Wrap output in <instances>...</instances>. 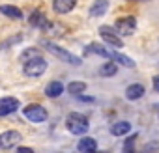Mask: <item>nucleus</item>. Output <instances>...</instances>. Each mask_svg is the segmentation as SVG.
<instances>
[{
    "mask_svg": "<svg viewBox=\"0 0 159 153\" xmlns=\"http://www.w3.org/2000/svg\"><path fill=\"white\" fill-rule=\"evenodd\" d=\"M66 129L71 133V134H77V136H84L90 129V121L84 114L81 112H69L67 118H66Z\"/></svg>",
    "mask_w": 159,
    "mask_h": 153,
    "instance_id": "f257e3e1",
    "label": "nucleus"
},
{
    "mask_svg": "<svg viewBox=\"0 0 159 153\" xmlns=\"http://www.w3.org/2000/svg\"><path fill=\"white\" fill-rule=\"evenodd\" d=\"M41 47H43L45 50H49L51 54H54L58 60L66 62V63H71V65H81V63H83V60L79 58V56H75L73 52L66 50L64 47H60V45H56V43H51V41L43 39V41H41Z\"/></svg>",
    "mask_w": 159,
    "mask_h": 153,
    "instance_id": "f03ea898",
    "label": "nucleus"
},
{
    "mask_svg": "<svg viewBox=\"0 0 159 153\" xmlns=\"http://www.w3.org/2000/svg\"><path fill=\"white\" fill-rule=\"evenodd\" d=\"M45 71H47V62H45L43 56H36L32 60L23 62V73L26 76H30V79H38Z\"/></svg>",
    "mask_w": 159,
    "mask_h": 153,
    "instance_id": "7ed1b4c3",
    "label": "nucleus"
},
{
    "mask_svg": "<svg viewBox=\"0 0 159 153\" xmlns=\"http://www.w3.org/2000/svg\"><path fill=\"white\" fill-rule=\"evenodd\" d=\"M23 116L32 123H45L47 118H49V112L41 105H28V107L23 108Z\"/></svg>",
    "mask_w": 159,
    "mask_h": 153,
    "instance_id": "20e7f679",
    "label": "nucleus"
},
{
    "mask_svg": "<svg viewBox=\"0 0 159 153\" xmlns=\"http://www.w3.org/2000/svg\"><path fill=\"white\" fill-rule=\"evenodd\" d=\"M137 30V21L135 17H122L114 23V32L120 36V37H129L133 36Z\"/></svg>",
    "mask_w": 159,
    "mask_h": 153,
    "instance_id": "39448f33",
    "label": "nucleus"
},
{
    "mask_svg": "<svg viewBox=\"0 0 159 153\" xmlns=\"http://www.w3.org/2000/svg\"><path fill=\"white\" fill-rule=\"evenodd\" d=\"M99 36H101V39H103L105 43H109V45L114 47V49H122V47H124L122 37L114 32V28H111V26H107V24L99 26Z\"/></svg>",
    "mask_w": 159,
    "mask_h": 153,
    "instance_id": "423d86ee",
    "label": "nucleus"
},
{
    "mask_svg": "<svg viewBox=\"0 0 159 153\" xmlns=\"http://www.w3.org/2000/svg\"><path fill=\"white\" fill-rule=\"evenodd\" d=\"M23 140V134L19 131H4L0 133V149H10L17 146Z\"/></svg>",
    "mask_w": 159,
    "mask_h": 153,
    "instance_id": "0eeeda50",
    "label": "nucleus"
},
{
    "mask_svg": "<svg viewBox=\"0 0 159 153\" xmlns=\"http://www.w3.org/2000/svg\"><path fill=\"white\" fill-rule=\"evenodd\" d=\"M28 23H30L34 28H39V30H51V28H52L51 21H49V19L45 17V13H41L39 10L32 11V15L28 17Z\"/></svg>",
    "mask_w": 159,
    "mask_h": 153,
    "instance_id": "6e6552de",
    "label": "nucleus"
},
{
    "mask_svg": "<svg viewBox=\"0 0 159 153\" xmlns=\"http://www.w3.org/2000/svg\"><path fill=\"white\" fill-rule=\"evenodd\" d=\"M19 110V99L17 97H2L0 99V118L10 116Z\"/></svg>",
    "mask_w": 159,
    "mask_h": 153,
    "instance_id": "1a4fd4ad",
    "label": "nucleus"
},
{
    "mask_svg": "<svg viewBox=\"0 0 159 153\" xmlns=\"http://www.w3.org/2000/svg\"><path fill=\"white\" fill-rule=\"evenodd\" d=\"M77 149H79V153H96L98 151V142H96V138L84 134L81 140H79Z\"/></svg>",
    "mask_w": 159,
    "mask_h": 153,
    "instance_id": "9d476101",
    "label": "nucleus"
},
{
    "mask_svg": "<svg viewBox=\"0 0 159 153\" xmlns=\"http://www.w3.org/2000/svg\"><path fill=\"white\" fill-rule=\"evenodd\" d=\"M75 6H77V0H52V10L54 13H60V15L69 13Z\"/></svg>",
    "mask_w": 159,
    "mask_h": 153,
    "instance_id": "9b49d317",
    "label": "nucleus"
},
{
    "mask_svg": "<svg viewBox=\"0 0 159 153\" xmlns=\"http://www.w3.org/2000/svg\"><path fill=\"white\" fill-rule=\"evenodd\" d=\"M64 92H66V86H64L60 81H52V82H49V84H47V88H45V95H47V97H51V99L60 97Z\"/></svg>",
    "mask_w": 159,
    "mask_h": 153,
    "instance_id": "f8f14e48",
    "label": "nucleus"
},
{
    "mask_svg": "<svg viewBox=\"0 0 159 153\" xmlns=\"http://www.w3.org/2000/svg\"><path fill=\"white\" fill-rule=\"evenodd\" d=\"M0 13H2L4 17H10V19H15V21H21L25 15L23 11L17 8V6H11V4H2L0 6Z\"/></svg>",
    "mask_w": 159,
    "mask_h": 153,
    "instance_id": "ddd939ff",
    "label": "nucleus"
},
{
    "mask_svg": "<svg viewBox=\"0 0 159 153\" xmlns=\"http://www.w3.org/2000/svg\"><path fill=\"white\" fill-rule=\"evenodd\" d=\"M109 11V0H96V2L90 6V17H101Z\"/></svg>",
    "mask_w": 159,
    "mask_h": 153,
    "instance_id": "4468645a",
    "label": "nucleus"
},
{
    "mask_svg": "<svg viewBox=\"0 0 159 153\" xmlns=\"http://www.w3.org/2000/svg\"><path fill=\"white\" fill-rule=\"evenodd\" d=\"M144 86L142 84H139V82H135V84H129L127 86V90H125V97L129 99V101H137V99H140L142 95H144Z\"/></svg>",
    "mask_w": 159,
    "mask_h": 153,
    "instance_id": "2eb2a0df",
    "label": "nucleus"
},
{
    "mask_svg": "<svg viewBox=\"0 0 159 153\" xmlns=\"http://www.w3.org/2000/svg\"><path fill=\"white\" fill-rule=\"evenodd\" d=\"M131 133V123L129 121H116L111 127V134L112 136H125Z\"/></svg>",
    "mask_w": 159,
    "mask_h": 153,
    "instance_id": "dca6fc26",
    "label": "nucleus"
},
{
    "mask_svg": "<svg viewBox=\"0 0 159 153\" xmlns=\"http://www.w3.org/2000/svg\"><path fill=\"white\" fill-rule=\"evenodd\" d=\"M98 54V56H103V58H109L111 60V50H107L103 45H99V43H90L86 49H84V56L86 54Z\"/></svg>",
    "mask_w": 159,
    "mask_h": 153,
    "instance_id": "f3484780",
    "label": "nucleus"
},
{
    "mask_svg": "<svg viewBox=\"0 0 159 153\" xmlns=\"http://www.w3.org/2000/svg\"><path fill=\"white\" fill-rule=\"evenodd\" d=\"M86 82H83V81H71L67 86H66V90L71 94V95H83L84 92H86Z\"/></svg>",
    "mask_w": 159,
    "mask_h": 153,
    "instance_id": "a211bd4d",
    "label": "nucleus"
},
{
    "mask_svg": "<svg viewBox=\"0 0 159 153\" xmlns=\"http://www.w3.org/2000/svg\"><path fill=\"white\" fill-rule=\"evenodd\" d=\"M116 73H118V63H116V62H112V60L105 62V63L99 67V75H101V76H105V79H109V76H114Z\"/></svg>",
    "mask_w": 159,
    "mask_h": 153,
    "instance_id": "6ab92c4d",
    "label": "nucleus"
},
{
    "mask_svg": "<svg viewBox=\"0 0 159 153\" xmlns=\"http://www.w3.org/2000/svg\"><path fill=\"white\" fill-rule=\"evenodd\" d=\"M111 60H112V62H116V63H120V65H124V67H135V62H133L129 56L120 54V52H116V50H112V52H111Z\"/></svg>",
    "mask_w": 159,
    "mask_h": 153,
    "instance_id": "aec40b11",
    "label": "nucleus"
},
{
    "mask_svg": "<svg viewBox=\"0 0 159 153\" xmlns=\"http://www.w3.org/2000/svg\"><path fill=\"white\" fill-rule=\"evenodd\" d=\"M36 56H41V50L38 47H30V49H25L23 54H21V62H26V60H32Z\"/></svg>",
    "mask_w": 159,
    "mask_h": 153,
    "instance_id": "412c9836",
    "label": "nucleus"
},
{
    "mask_svg": "<svg viewBox=\"0 0 159 153\" xmlns=\"http://www.w3.org/2000/svg\"><path fill=\"white\" fill-rule=\"evenodd\" d=\"M137 133H133L127 140H125V144H124V153H135V140H137Z\"/></svg>",
    "mask_w": 159,
    "mask_h": 153,
    "instance_id": "4be33fe9",
    "label": "nucleus"
},
{
    "mask_svg": "<svg viewBox=\"0 0 159 153\" xmlns=\"http://www.w3.org/2000/svg\"><path fill=\"white\" fill-rule=\"evenodd\" d=\"M159 151V142H148L144 146V153H155Z\"/></svg>",
    "mask_w": 159,
    "mask_h": 153,
    "instance_id": "5701e85b",
    "label": "nucleus"
},
{
    "mask_svg": "<svg viewBox=\"0 0 159 153\" xmlns=\"http://www.w3.org/2000/svg\"><path fill=\"white\" fill-rule=\"evenodd\" d=\"M15 153H34V149L32 147H28V146H23V147H17V151Z\"/></svg>",
    "mask_w": 159,
    "mask_h": 153,
    "instance_id": "b1692460",
    "label": "nucleus"
},
{
    "mask_svg": "<svg viewBox=\"0 0 159 153\" xmlns=\"http://www.w3.org/2000/svg\"><path fill=\"white\" fill-rule=\"evenodd\" d=\"M79 97V101H83V103H94L96 99L94 97H84V95H77Z\"/></svg>",
    "mask_w": 159,
    "mask_h": 153,
    "instance_id": "393cba45",
    "label": "nucleus"
},
{
    "mask_svg": "<svg viewBox=\"0 0 159 153\" xmlns=\"http://www.w3.org/2000/svg\"><path fill=\"white\" fill-rule=\"evenodd\" d=\"M152 82H153V88H155V92L159 94V75H155L153 79H152Z\"/></svg>",
    "mask_w": 159,
    "mask_h": 153,
    "instance_id": "a878e982",
    "label": "nucleus"
},
{
    "mask_svg": "<svg viewBox=\"0 0 159 153\" xmlns=\"http://www.w3.org/2000/svg\"><path fill=\"white\" fill-rule=\"evenodd\" d=\"M96 153H98V151H96Z\"/></svg>",
    "mask_w": 159,
    "mask_h": 153,
    "instance_id": "bb28decb",
    "label": "nucleus"
}]
</instances>
